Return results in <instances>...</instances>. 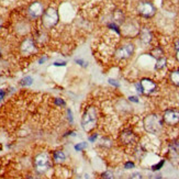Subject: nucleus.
I'll use <instances>...</instances> for the list:
<instances>
[{"instance_id":"13","label":"nucleus","mask_w":179,"mask_h":179,"mask_svg":"<svg viewBox=\"0 0 179 179\" xmlns=\"http://www.w3.org/2000/svg\"><path fill=\"white\" fill-rule=\"evenodd\" d=\"M53 159H54L55 163H57V164H62V163H64L65 159H66V156H65L64 152H62V151H56L53 155Z\"/></svg>"},{"instance_id":"17","label":"nucleus","mask_w":179,"mask_h":179,"mask_svg":"<svg viewBox=\"0 0 179 179\" xmlns=\"http://www.w3.org/2000/svg\"><path fill=\"white\" fill-rule=\"evenodd\" d=\"M166 66V58L165 57H162V58H158L157 62H156V65H155V69H162Z\"/></svg>"},{"instance_id":"14","label":"nucleus","mask_w":179,"mask_h":179,"mask_svg":"<svg viewBox=\"0 0 179 179\" xmlns=\"http://www.w3.org/2000/svg\"><path fill=\"white\" fill-rule=\"evenodd\" d=\"M170 81L176 87H179V70H175L170 74Z\"/></svg>"},{"instance_id":"33","label":"nucleus","mask_w":179,"mask_h":179,"mask_svg":"<svg viewBox=\"0 0 179 179\" xmlns=\"http://www.w3.org/2000/svg\"><path fill=\"white\" fill-rule=\"evenodd\" d=\"M96 139H97V134L92 135V136H90V137H89V141H90V142H94V141H95Z\"/></svg>"},{"instance_id":"4","label":"nucleus","mask_w":179,"mask_h":179,"mask_svg":"<svg viewBox=\"0 0 179 179\" xmlns=\"http://www.w3.org/2000/svg\"><path fill=\"white\" fill-rule=\"evenodd\" d=\"M60 20V17L57 13V10L54 8H49L43 13V25L47 29H51L57 24Z\"/></svg>"},{"instance_id":"5","label":"nucleus","mask_w":179,"mask_h":179,"mask_svg":"<svg viewBox=\"0 0 179 179\" xmlns=\"http://www.w3.org/2000/svg\"><path fill=\"white\" fill-rule=\"evenodd\" d=\"M137 12H139V15L144 17V18H152L153 15H155L156 12V9H155L154 5L152 2H148V1H143L141 2L137 7Z\"/></svg>"},{"instance_id":"30","label":"nucleus","mask_w":179,"mask_h":179,"mask_svg":"<svg viewBox=\"0 0 179 179\" xmlns=\"http://www.w3.org/2000/svg\"><path fill=\"white\" fill-rule=\"evenodd\" d=\"M135 87H136V89L139 91V94H143V92H142V87H141V84H139V83L135 84Z\"/></svg>"},{"instance_id":"21","label":"nucleus","mask_w":179,"mask_h":179,"mask_svg":"<svg viewBox=\"0 0 179 179\" xmlns=\"http://www.w3.org/2000/svg\"><path fill=\"white\" fill-rule=\"evenodd\" d=\"M130 179H142V175L139 174V173H134V174L131 175Z\"/></svg>"},{"instance_id":"25","label":"nucleus","mask_w":179,"mask_h":179,"mask_svg":"<svg viewBox=\"0 0 179 179\" xmlns=\"http://www.w3.org/2000/svg\"><path fill=\"white\" fill-rule=\"evenodd\" d=\"M5 97H6V90L0 89V101H2V100L5 99Z\"/></svg>"},{"instance_id":"36","label":"nucleus","mask_w":179,"mask_h":179,"mask_svg":"<svg viewBox=\"0 0 179 179\" xmlns=\"http://www.w3.org/2000/svg\"><path fill=\"white\" fill-rule=\"evenodd\" d=\"M1 25H2V20L0 19V28H1Z\"/></svg>"},{"instance_id":"20","label":"nucleus","mask_w":179,"mask_h":179,"mask_svg":"<svg viewBox=\"0 0 179 179\" xmlns=\"http://www.w3.org/2000/svg\"><path fill=\"white\" fill-rule=\"evenodd\" d=\"M108 26H109V28H111L112 30H114L115 32L118 33V34H120V33H121V31L119 30V28H118V26H117L115 24H113V23H110V24L108 25Z\"/></svg>"},{"instance_id":"15","label":"nucleus","mask_w":179,"mask_h":179,"mask_svg":"<svg viewBox=\"0 0 179 179\" xmlns=\"http://www.w3.org/2000/svg\"><path fill=\"white\" fill-rule=\"evenodd\" d=\"M32 84H33V78H32L31 76H25V77H23L20 81V85L21 86H23V87L31 86Z\"/></svg>"},{"instance_id":"7","label":"nucleus","mask_w":179,"mask_h":179,"mask_svg":"<svg viewBox=\"0 0 179 179\" xmlns=\"http://www.w3.org/2000/svg\"><path fill=\"white\" fill-rule=\"evenodd\" d=\"M139 84H141V87H142V92L144 94V95H153L154 92H156V90H157V85L155 81H153L152 79H149V78H144V79H142L139 81Z\"/></svg>"},{"instance_id":"10","label":"nucleus","mask_w":179,"mask_h":179,"mask_svg":"<svg viewBox=\"0 0 179 179\" xmlns=\"http://www.w3.org/2000/svg\"><path fill=\"white\" fill-rule=\"evenodd\" d=\"M21 52H22V54L26 55V56L34 54L36 52V46H35L34 41L32 39H25L21 44Z\"/></svg>"},{"instance_id":"6","label":"nucleus","mask_w":179,"mask_h":179,"mask_svg":"<svg viewBox=\"0 0 179 179\" xmlns=\"http://www.w3.org/2000/svg\"><path fill=\"white\" fill-rule=\"evenodd\" d=\"M163 120L166 124L176 125L179 123V111L176 109H168L164 112Z\"/></svg>"},{"instance_id":"19","label":"nucleus","mask_w":179,"mask_h":179,"mask_svg":"<svg viewBox=\"0 0 179 179\" xmlns=\"http://www.w3.org/2000/svg\"><path fill=\"white\" fill-rule=\"evenodd\" d=\"M75 62H76V64L80 65V66H83V67H86L87 66V62H85L84 60H75Z\"/></svg>"},{"instance_id":"31","label":"nucleus","mask_w":179,"mask_h":179,"mask_svg":"<svg viewBox=\"0 0 179 179\" xmlns=\"http://www.w3.org/2000/svg\"><path fill=\"white\" fill-rule=\"evenodd\" d=\"M67 112H68V119H69L70 122H73V115H71V111H70V109H67Z\"/></svg>"},{"instance_id":"2","label":"nucleus","mask_w":179,"mask_h":179,"mask_svg":"<svg viewBox=\"0 0 179 179\" xmlns=\"http://www.w3.org/2000/svg\"><path fill=\"white\" fill-rule=\"evenodd\" d=\"M144 129L152 134H157L163 128V120L157 114H148L143 120Z\"/></svg>"},{"instance_id":"18","label":"nucleus","mask_w":179,"mask_h":179,"mask_svg":"<svg viewBox=\"0 0 179 179\" xmlns=\"http://www.w3.org/2000/svg\"><path fill=\"white\" fill-rule=\"evenodd\" d=\"M86 147H87V144L84 143V142H81V143H79V144L75 145V149H76L77 152H80V151H83V149L86 148Z\"/></svg>"},{"instance_id":"11","label":"nucleus","mask_w":179,"mask_h":179,"mask_svg":"<svg viewBox=\"0 0 179 179\" xmlns=\"http://www.w3.org/2000/svg\"><path fill=\"white\" fill-rule=\"evenodd\" d=\"M135 134L131 131V130H124L121 135H120V139L122 141V143L124 144H131L135 141Z\"/></svg>"},{"instance_id":"29","label":"nucleus","mask_w":179,"mask_h":179,"mask_svg":"<svg viewBox=\"0 0 179 179\" xmlns=\"http://www.w3.org/2000/svg\"><path fill=\"white\" fill-rule=\"evenodd\" d=\"M53 65H54V66H65V65H66V62H55Z\"/></svg>"},{"instance_id":"1","label":"nucleus","mask_w":179,"mask_h":179,"mask_svg":"<svg viewBox=\"0 0 179 179\" xmlns=\"http://www.w3.org/2000/svg\"><path fill=\"white\" fill-rule=\"evenodd\" d=\"M97 120H98V114H97V110L95 107H89L86 110L81 118V126L86 132H89L94 129L97 124Z\"/></svg>"},{"instance_id":"28","label":"nucleus","mask_w":179,"mask_h":179,"mask_svg":"<svg viewBox=\"0 0 179 179\" xmlns=\"http://www.w3.org/2000/svg\"><path fill=\"white\" fill-rule=\"evenodd\" d=\"M109 83H110L111 85L115 86V87H119V86H120L119 83H117V80H114V79H109Z\"/></svg>"},{"instance_id":"24","label":"nucleus","mask_w":179,"mask_h":179,"mask_svg":"<svg viewBox=\"0 0 179 179\" xmlns=\"http://www.w3.org/2000/svg\"><path fill=\"white\" fill-rule=\"evenodd\" d=\"M55 103L57 105H65V101L63 99H60V98H56L55 99Z\"/></svg>"},{"instance_id":"34","label":"nucleus","mask_w":179,"mask_h":179,"mask_svg":"<svg viewBox=\"0 0 179 179\" xmlns=\"http://www.w3.org/2000/svg\"><path fill=\"white\" fill-rule=\"evenodd\" d=\"M176 58H177V60L179 62V50H177V53H176Z\"/></svg>"},{"instance_id":"9","label":"nucleus","mask_w":179,"mask_h":179,"mask_svg":"<svg viewBox=\"0 0 179 179\" xmlns=\"http://www.w3.org/2000/svg\"><path fill=\"white\" fill-rule=\"evenodd\" d=\"M28 12H29L30 18H32V19H37V18H40L41 15H43V13H44L43 5L41 2H39V1H35V2H33L29 7Z\"/></svg>"},{"instance_id":"35","label":"nucleus","mask_w":179,"mask_h":179,"mask_svg":"<svg viewBox=\"0 0 179 179\" xmlns=\"http://www.w3.org/2000/svg\"><path fill=\"white\" fill-rule=\"evenodd\" d=\"M176 49H177V50H179V42H177V43H176Z\"/></svg>"},{"instance_id":"22","label":"nucleus","mask_w":179,"mask_h":179,"mask_svg":"<svg viewBox=\"0 0 179 179\" xmlns=\"http://www.w3.org/2000/svg\"><path fill=\"white\" fill-rule=\"evenodd\" d=\"M164 163H165L164 160H160V163H159V164H157V165H154V166L152 167V169H153V170H158V169L160 168L163 165H164Z\"/></svg>"},{"instance_id":"32","label":"nucleus","mask_w":179,"mask_h":179,"mask_svg":"<svg viewBox=\"0 0 179 179\" xmlns=\"http://www.w3.org/2000/svg\"><path fill=\"white\" fill-rule=\"evenodd\" d=\"M130 101H133V102H139V99L136 97H129Z\"/></svg>"},{"instance_id":"23","label":"nucleus","mask_w":179,"mask_h":179,"mask_svg":"<svg viewBox=\"0 0 179 179\" xmlns=\"http://www.w3.org/2000/svg\"><path fill=\"white\" fill-rule=\"evenodd\" d=\"M171 147L176 151V152H179V141H176V142H174L173 144H171Z\"/></svg>"},{"instance_id":"12","label":"nucleus","mask_w":179,"mask_h":179,"mask_svg":"<svg viewBox=\"0 0 179 179\" xmlns=\"http://www.w3.org/2000/svg\"><path fill=\"white\" fill-rule=\"evenodd\" d=\"M139 39H141V41L143 42V43H145V44H148L149 42L152 41V33H151V31L148 30V29H143V30L141 31V33H139Z\"/></svg>"},{"instance_id":"26","label":"nucleus","mask_w":179,"mask_h":179,"mask_svg":"<svg viewBox=\"0 0 179 179\" xmlns=\"http://www.w3.org/2000/svg\"><path fill=\"white\" fill-rule=\"evenodd\" d=\"M46 60H47V57H46V56H42L40 60H39V64H40V65L44 64Z\"/></svg>"},{"instance_id":"27","label":"nucleus","mask_w":179,"mask_h":179,"mask_svg":"<svg viewBox=\"0 0 179 179\" xmlns=\"http://www.w3.org/2000/svg\"><path fill=\"white\" fill-rule=\"evenodd\" d=\"M124 167L126 169L128 168H133V167H134V164H133V163H131V162H130V163H125Z\"/></svg>"},{"instance_id":"8","label":"nucleus","mask_w":179,"mask_h":179,"mask_svg":"<svg viewBox=\"0 0 179 179\" xmlns=\"http://www.w3.org/2000/svg\"><path fill=\"white\" fill-rule=\"evenodd\" d=\"M133 53H134V45L126 44V45L121 46L120 49L117 50L115 56H117V58H119V60H125V58L131 57Z\"/></svg>"},{"instance_id":"3","label":"nucleus","mask_w":179,"mask_h":179,"mask_svg":"<svg viewBox=\"0 0 179 179\" xmlns=\"http://www.w3.org/2000/svg\"><path fill=\"white\" fill-rule=\"evenodd\" d=\"M34 166L37 173L44 174L45 171H47V169L51 166V159L47 153H41L35 157Z\"/></svg>"},{"instance_id":"16","label":"nucleus","mask_w":179,"mask_h":179,"mask_svg":"<svg viewBox=\"0 0 179 179\" xmlns=\"http://www.w3.org/2000/svg\"><path fill=\"white\" fill-rule=\"evenodd\" d=\"M152 55H153L154 57H156V58L158 60V58H162V57H164V52H163V50H162L160 47H156L155 50L152 51Z\"/></svg>"}]
</instances>
